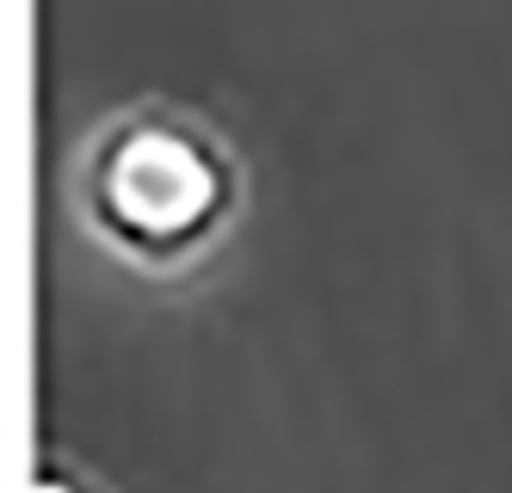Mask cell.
I'll return each instance as SVG.
<instances>
[{"instance_id":"1","label":"cell","mask_w":512,"mask_h":493,"mask_svg":"<svg viewBox=\"0 0 512 493\" xmlns=\"http://www.w3.org/2000/svg\"><path fill=\"white\" fill-rule=\"evenodd\" d=\"M223 204V173L179 130H136L105 167V210L142 241H186Z\"/></svg>"},{"instance_id":"2","label":"cell","mask_w":512,"mask_h":493,"mask_svg":"<svg viewBox=\"0 0 512 493\" xmlns=\"http://www.w3.org/2000/svg\"><path fill=\"white\" fill-rule=\"evenodd\" d=\"M38 493H75V487H62V481H38Z\"/></svg>"}]
</instances>
